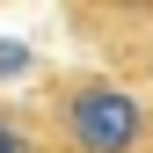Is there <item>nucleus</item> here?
Segmentation results:
<instances>
[{"label": "nucleus", "mask_w": 153, "mask_h": 153, "mask_svg": "<svg viewBox=\"0 0 153 153\" xmlns=\"http://www.w3.org/2000/svg\"><path fill=\"white\" fill-rule=\"evenodd\" d=\"M66 131H73L80 153H131L146 139V117H139V102L117 95V88H80L66 102Z\"/></svg>", "instance_id": "obj_1"}, {"label": "nucleus", "mask_w": 153, "mask_h": 153, "mask_svg": "<svg viewBox=\"0 0 153 153\" xmlns=\"http://www.w3.org/2000/svg\"><path fill=\"white\" fill-rule=\"evenodd\" d=\"M22 66H29V51H22V44H0V73H22Z\"/></svg>", "instance_id": "obj_2"}, {"label": "nucleus", "mask_w": 153, "mask_h": 153, "mask_svg": "<svg viewBox=\"0 0 153 153\" xmlns=\"http://www.w3.org/2000/svg\"><path fill=\"white\" fill-rule=\"evenodd\" d=\"M0 153H29V139H22L15 124H0Z\"/></svg>", "instance_id": "obj_3"}, {"label": "nucleus", "mask_w": 153, "mask_h": 153, "mask_svg": "<svg viewBox=\"0 0 153 153\" xmlns=\"http://www.w3.org/2000/svg\"><path fill=\"white\" fill-rule=\"evenodd\" d=\"M139 7H153V0H139Z\"/></svg>", "instance_id": "obj_4"}]
</instances>
